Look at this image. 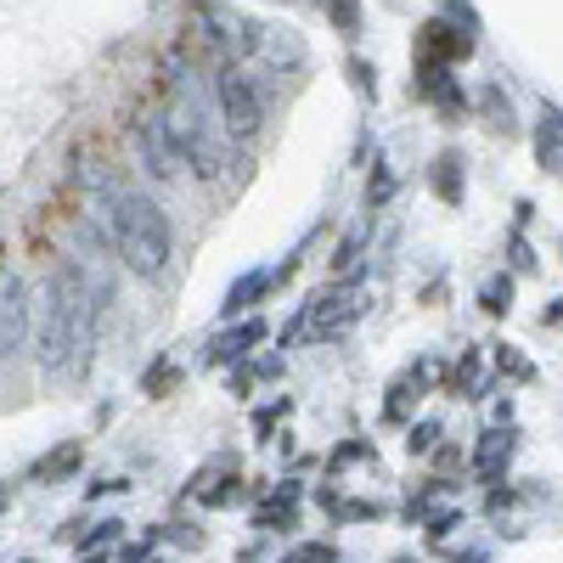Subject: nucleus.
<instances>
[{
  "label": "nucleus",
  "mask_w": 563,
  "mask_h": 563,
  "mask_svg": "<svg viewBox=\"0 0 563 563\" xmlns=\"http://www.w3.org/2000/svg\"><path fill=\"white\" fill-rule=\"evenodd\" d=\"M198 74L186 68L180 52L164 57L158 68V90H164V124H169V141H175V153H180V169H192L198 180H220L231 164H238V141H225V130L209 119V102H203V90L192 85Z\"/></svg>",
  "instance_id": "nucleus-1"
},
{
  "label": "nucleus",
  "mask_w": 563,
  "mask_h": 563,
  "mask_svg": "<svg viewBox=\"0 0 563 563\" xmlns=\"http://www.w3.org/2000/svg\"><path fill=\"white\" fill-rule=\"evenodd\" d=\"M90 186H97V198H102V238H108V249L135 276H164L169 254H175L169 214L147 192H124V186H113L108 175H97Z\"/></svg>",
  "instance_id": "nucleus-2"
},
{
  "label": "nucleus",
  "mask_w": 563,
  "mask_h": 563,
  "mask_svg": "<svg viewBox=\"0 0 563 563\" xmlns=\"http://www.w3.org/2000/svg\"><path fill=\"white\" fill-rule=\"evenodd\" d=\"M108 282H97V271L79 265V260H63L52 276H45V305H52L68 327L74 339V361L79 372L90 366V355H97V333H102V310H108Z\"/></svg>",
  "instance_id": "nucleus-3"
},
{
  "label": "nucleus",
  "mask_w": 563,
  "mask_h": 563,
  "mask_svg": "<svg viewBox=\"0 0 563 563\" xmlns=\"http://www.w3.org/2000/svg\"><path fill=\"white\" fill-rule=\"evenodd\" d=\"M214 113H220V130H225V141H254L260 135V124H265V102H260V90H254V79L238 68V63H220L214 68Z\"/></svg>",
  "instance_id": "nucleus-4"
},
{
  "label": "nucleus",
  "mask_w": 563,
  "mask_h": 563,
  "mask_svg": "<svg viewBox=\"0 0 563 563\" xmlns=\"http://www.w3.org/2000/svg\"><path fill=\"white\" fill-rule=\"evenodd\" d=\"M130 147H135L141 169H147L158 186L180 180V153H175L169 124H164V113H158V108H147V113H135V119H130Z\"/></svg>",
  "instance_id": "nucleus-5"
},
{
  "label": "nucleus",
  "mask_w": 563,
  "mask_h": 563,
  "mask_svg": "<svg viewBox=\"0 0 563 563\" xmlns=\"http://www.w3.org/2000/svg\"><path fill=\"white\" fill-rule=\"evenodd\" d=\"M34 333V305H29V282L23 276H0V361H12L29 350Z\"/></svg>",
  "instance_id": "nucleus-6"
},
{
  "label": "nucleus",
  "mask_w": 563,
  "mask_h": 563,
  "mask_svg": "<svg viewBox=\"0 0 563 563\" xmlns=\"http://www.w3.org/2000/svg\"><path fill=\"white\" fill-rule=\"evenodd\" d=\"M254 344H265V321H260V316H249V321H238V327H231V333H220V339L209 344V366L249 361V355H254Z\"/></svg>",
  "instance_id": "nucleus-7"
},
{
  "label": "nucleus",
  "mask_w": 563,
  "mask_h": 563,
  "mask_svg": "<svg viewBox=\"0 0 563 563\" xmlns=\"http://www.w3.org/2000/svg\"><path fill=\"white\" fill-rule=\"evenodd\" d=\"M254 57H265L271 68H305V40L294 29H265L260 23V40H254Z\"/></svg>",
  "instance_id": "nucleus-8"
},
{
  "label": "nucleus",
  "mask_w": 563,
  "mask_h": 563,
  "mask_svg": "<svg viewBox=\"0 0 563 563\" xmlns=\"http://www.w3.org/2000/svg\"><path fill=\"white\" fill-rule=\"evenodd\" d=\"M536 169H547V175L563 169V113H558V102H541V119H536Z\"/></svg>",
  "instance_id": "nucleus-9"
},
{
  "label": "nucleus",
  "mask_w": 563,
  "mask_h": 563,
  "mask_svg": "<svg viewBox=\"0 0 563 563\" xmlns=\"http://www.w3.org/2000/svg\"><path fill=\"white\" fill-rule=\"evenodd\" d=\"M429 186H434V198L445 209H462V198H467V158L462 153H440L434 169H429Z\"/></svg>",
  "instance_id": "nucleus-10"
},
{
  "label": "nucleus",
  "mask_w": 563,
  "mask_h": 563,
  "mask_svg": "<svg viewBox=\"0 0 563 563\" xmlns=\"http://www.w3.org/2000/svg\"><path fill=\"white\" fill-rule=\"evenodd\" d=\"M271 288H276V271H243V276L225 288V305H220V316H225V321H238V316H243V310H254V305H260Z\"/></svg>",
  "instance_id": "nucleus-11"
},
{
  "label": "nucleus",
  "mask_w": 563,
  "mask_h": 563,
  "mask_svg": "<svg viewBox=\"0 0 563 563\" xmlns=\"http://www.w3.org/2000/svg\"><path fill=\"white\" fill-rule=\"evenodd\" d=\"M512 451H519V429H490V434H479V451H474V474L479 479H496L501 467L512 462Z\"/></svg>",
  "instance_id": "nucleus-12"
},
{
  "label": "nucleus",
  "mask_w": 563,
  "mask_h": 563,
  "mask_svg": "<svg viewBox=\"0 0 563 563\" xmlns=\"http://www.w3.org/2000/svg\"><path fill=\"white\" fill-rule=\"evenodd\" d=\"M479 108H485V124H490L496 135L512 130V102H507V90H501V85H485V90H479Z\"/></svg>",
  "instance_id": "nucleus-13"
},
{
  "label": "nucleus",
  "mask_w": 563,
  "mask_h": 563,
  "mask_svg": "<svg viewBox=\"0 0 563 563\" xmlns=\"http://www.w3.org/2000/svg\"><path fill=\"white\" fill-rule=\"evenodd\" d=\"M389 198H395V175H389V164L378 158V164H372V180H366V214L389 209Z\"/></svg>",
  "instance_id": "nucleus-14"
},
{
  "label": "nucleus",
  "mask_w": 563,
  "mask_h": 563,
  "mask_svg": "<svg viewBox=\"0 0 563 563\" xmlns=\"http://www.w3.org/2000/svg\"><path fill=\"white\" fill-rule=\"evenodd\" d=\"M74 467H79V445H63V451H52V456H40L34 467H29V479H63V474H74Z\"/></svg>",
  "instance_id": "nucleus-15"
},
{
  "label": "nucleus",
  "mask_w": 563,
  "mask_h": 563,
  "mask_svg": "<svg viewBox=\"0 0 563 563\" xmlns=\"http://www.w3.org/2000/svg\"><path fill=\"white\" fill-rule=\"evenodd\" d=\"M119 536H124V525H119V519H102L97 530H85V536H74V552H79V558H85V552H108V547H113Z\"/></svg>",
  "instance_id": "nucleus-16"
},
{
  "label": "nucleus",
  "mask_w": 563,
  "mask_h": 563,
  "mask_svg": "<svg viewBox=\"0 0 563 563\" xmlns=\"http://www.w3.org/2000/svg\"><path fill=\"white\" fill-rule=\"evenodd\" d=\"M321 7H327V18H333V29H339L344 40L361 34V0H321Z\"/></svg>",
  "instance_id": "nucleus-17"
},
{
  "label": "nucleus",
  "mask_w": 563,
  "mask_h": 563,
  "mask_svg": "<svg viewBox=\"0 0 563 563\" xmlns=\"http://www.w3.org/2000/svg\"><path fill=\"white\" fill-rule=\"evenodd\" d=\"M429 102L440 108V119H462V113H467V90H462V79H445Z\"/></svg>",
  "instance_id": "nucleus-18"
},
{
  "label": "nucleus",
  "mask_w": 563,
  "mask_h": 563,
  "mask_svg": "<svg viewBox=\"0 0 563 563\" xmlns=\"http://www.w3.org/2000/svg\"><path fill=\"white\" fill-rule=\"evenodd\" d=\"M479 305L490 310V316H507V305H512V276L501 271V276H490L485 288H479Z\"/></svg>",
  "instance_id": "nucleus-19"
},
{
  "label": "nucleus",
  "mask_w": 563,
  "mask_h": 563,
  "mask_svg": "<svg viewBox=\"0 0 563 563\" xmlns=\"http://www.w3.org/2000/svg\"><path fill=\"white\" fill-rule=\"evenodd\" d=\"M344 74H350V85L361 90V97H372V102H378V68H372L366 57H350V63H344Z\"/></svg>",
  "instance_id": "nucleus-20"
},
{
  "label": "nucleus",
  "mask_w": 563,
  "mask_h": 563,
  "mask_svg": "<svg viewBox=\"0 0 563 563\" xmlns=\"http://www.w3.org/2000/svg\"><path fill=\"white\" fill-rule=\"evenodd\" d=\"M282 563H339V547H333V541H305V547H294Z\"/></svg>",
  "instance_id": "nucleus-21"
},
{
  "label": "nucleus",
  "mask_w": 563,
  "mask_h": 563,
  "mask_svg": "<svg viewBox=\"0 0 563 563\" xmlns=\"http://www.w3.org/2000/svg\"><path fill=\"white\" fill-rule=\"evenodd\" d=\"M141 389H147L153 400H164V395L175 389V366H169V361H158V366L147 372V378H141Z\"/></svg>",
  "instance_id": "nucleus-22"
},
{
  "label": "nucleus",
  "mask_w": 563,
  "mask_h": 563,
  "mask_svg": "<svg viewBox=\"0 0 563 563\" xmlns=\"http://www.w3.org/2000/svg\"><path fill=\"white\" fill-rule=\"evenodd\" d=\"M434 440H440V422H411L406 451H411V456H422V451H434Z\"/></svg>",
  "instance_id": "nucleus-23"
},
{
  "label": "nucleus",
  "mask_w": 563,
  "mask_h": 563,
  "mask_svg": "<svg viewBox=\"0 0 563 563\" xmlns=\"http://www.w3.org/2000/svg\"><path fill=\"white\" fill-rule=\"evenodd\" d=\"M288 406H294L288 395L271 400V406H260V411H254V429H260V434H271V429H276V417H288Z\"/></svg>",
  "instance_id": "nucleus-24"
},
{
  "label": "nucleus",
  "mask_w": 563,
  "mask_h": 563,
  "mask_svg": "<svg viewBox=\"0 0 563 563\" xmlns=\"http://www.w3.org/2000/svg\"><path fill=\"white\" fill-rule=\"evenodd\" d=\"M361 243H366V231H350V238L339 243V254H333V265H339V271H350V265L361 260Z\"/></svg>",
  "instance_id": "nucleus-25"
},
{
  "label": "nucleus",
  "mask_w": 563,
  "mask_h": 563,
  "mask_svg": "<svg viewBox=\"0 0 563 563\" xmlns=\"http://www.w3.org/2000/svg\"><path fill=\"white\" fill-rule=\"evenodd\" d=\"M512 271H536V254L525 243V231H512Z\"/></svg>",
  "instance_id": "nucleus-26"
},
{
  "label": "nucleus",
  "mask_w": 563,
  "mask_h": 563,
  "mask_svg": "<svg viewBox=\"0 0 563 563\" xmlns=\"http://www.w3.org/2000/svg\"><path fill=\"white\" fill-rule=\"evenodd\" d=\"M451 530H456V512H434V519H429V547H440Z\"/></svg>",
  "instance_id": "nucleus-27"
},
{
  "label": "nucleus",
  "mask_w": 563,
  "mask_h": 563,
  "mask_svg": "<svg viewBox=\"0 0 563 563\" xmlns=\"http://www.w3.org/2000/svg\"><path fill=\"white\" fill-rule=\"evenodd\" d=\"M496 366H501V372H512V378H536V366H530V361H519V355H507V350L496 355Z\"/></svg>",
  "instance_id": "nucleus-28"
},
{
  "label": "nucleus",
  "mask_w": 563,
  "mask_h": 563,
  "mask_svg": "<svg viewBox=\"0 0 563 563\" xmlns=\"http://www.w3.org/2000/svg\"><path fill=\"white\" fill-rule=\"evenodd\" d=\"M238 490H243V479H220V490H203V501H209V507H225Z\"/></svg>",
  "instance_id": "nucleus-29"
},
{
  "label": "nucleus",
  "mask_w": 563,
  "mask_h": 563,
  "mask_svg": "<svg viewBox=\"0 0 563 563\" xmlns=\"http://www.w3.org/2000/svg\"><path fill=\"white\" fill-rule=\"evenodd\" d=\"M372 512H378L372 501H344V507H339V519H350V525H355V519H372Z\"/></svg>",
  "instance_id": "nucleus-30"
},
{
  "label": "nucleus",
  "mask_w": 563,
  "mask_h": 563,
  "mask_svg": "<svg viewBox=\"0 0 563 563\" xmlns=\"http://www.w3.org/2000/svg\"><path fill=\"white\" fill-rule=\"evenodd\" d=\"M563 321V299H547V310H541V327H558Z\"/></svg>",
  "instance_id": "nucleus-31"
},
{
  "label": "nucleus",
  "mask_w": 563,
  "mask_h": 563,
  "mask_svg": "<svg viewBox=\"0 0 563 563\" xmlns=\"http://www.w3.org/2000/svg\"><path fill=\"white\" fill-rule=\"evenodd\" d=\"M147 547H153V541H141V547H124V552H119V563H147Z\"/></svg>",
  "instance_id": "nucleus-32"
},
{
  "label": "nucleus",
  "mask_w": 563,
  "mask_h": 563,
  "mask_svg": "<svg viewBox=\"0 0 563 563\" xmlns=\"http://www.w3.org/2000/svg\"><path fill=\"white\" fill-rule=\"evenodd\" d=\"M7 496H12V485H0V507H7Z\"/></svg>",
  "instance_id": "nucleus-33"
},
{
  "label": "nucleus",
  "mask_w": 563,
  "mask_h": 563,
  "mask_svg": "<svg viewBox=\"0 0 563 563\" xmlns=\"http://www.w3.org/2000/svg\"><path fill=\"white\" fill-rule=\"evenodd\" d=\"M18 563H34V558H18Z\"/></svg>",
  "instance_id": "nucleus-34"
}]
</instances>
